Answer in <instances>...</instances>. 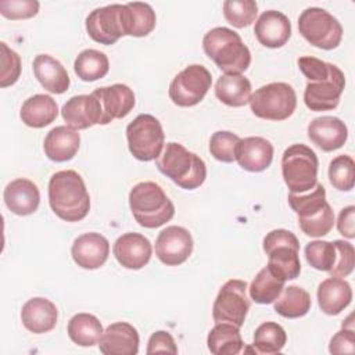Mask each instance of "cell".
<instances>
[{
  "label": "cell",
  "instance_id": "4",
  "mask_svg": "<svg viewBox=\"0 0 355 355\" xmlns=\"http://www.w3.org/2000/svg\"><path fill=\"white\" fill-rule=\"evenodd\" d=\"M288 204L298 216L302 233L311 237L326 236L334 225V212L326 201V190L320 183L306 193H290Z\"/></svg>",
  "mask_w": 355,
  "mask_h": 355
},
{
  "label": "cell",
  "instance_id": "18",
  "mask_svg": "<svg viewBox=\"0 0 355 355\" xmlns=\"http://www.w3.org/2000/svg\"><path fill=\"white\" fill-rule=\"evenodd\" d=\"M112 252L123 268L137 270L148 263L153 247L150 240L143 234L129 232L115 240Z\"/></svg>",
  "mask_w": 355,
  "mask_h": 355
},
{
  "label": "cell",
  "instance_id": "30",
  "mask_svg": "<svg viewBox=\"0 0 355 355\" xmlns=\"http://www.w3.org/2000/svg\"><path fill=\"white\" fill-rule=\"evenodd\" d=\"M207 345L209 352L214 355L240 354L244 347L240 327L227 322L216 323L208 333Z\"/></svg>",
  "mask_w": 355,
  "mask_h": 355
},
{
  "label": "cell",
  "instance_id": "12",
  "mask_svg": "<svg viewBox=\"0 0 355 355\" xmlns=\"http://www.w3.org/2000/svg\"><path fill=\"white\" fill-rule=\"evenodd\" d=\"M89 36L100 44H114L129 32V10L126 4H110L93 10L86 17Z\"/></svg>",
  "mask_w": 355,
  "mask_h": 355
},
{
  "label": "cell",
  "instance_id": "45",
  "mask_svg": "<svg viewBox=\"0 0 355 355\" xmlns=\"http://www.w3.org/2000/svg\"><path fill=\"white\" fill-rule=\"evenodd\" d=\"M329 351L330 354H354L355 352L354 327L351 326L349 329H347L343 324V329L331 337Z\"/></svg>",
  "mask_w": 355,
  "mask_h": 355
},
{
  "label": "cell",
  "instance_id": "41",
  "mask_svg": "<svg viewBox=\"0 0 355 355\" xmlns=\"http://www.w3.org/2000/svg\"><path fill=\"white\" fill-rule=\"evenodd\" d=\"M240 137L229 130H218L211 136L209 140V153L211 155L220 162H233L236 161V150L239 146Z\"/></svg>",
  "mask_w": 355,
  "mask_h": 355
},
{
  "label": "cell",
  "instance_id": "24",
  "mask_svg": "<svg viewBox=\"0 0 355 355\" xmlns=\"http://www.w3.org/2000/svg\"><path fill=\"white\" fill-rule=\"evenodd\" d=\"M3 198L6 207L12 214L26 216L37 209L40 202V191L32 180L18 178L6 186Z\"/></svg>",
  "mask_w": 355,
  "mask_h": 355
},
{
  "label": "cell",
  "instance_id": "10",
  "mask_svg": "<svg viewBox=\"0 0 355 355\" xmlns=\"http://www.w3.org/2000/svg\"><path fill=\"white\" fill-rule=\"evenodd\" d=\"M126 140L130 154L139 161L148 162L162 153L165 133L154 115L140 114L126 126Z\"/></svg>",
  "mask_w": 355,
  "mask_h": 355
},
{
  "label": "cell",
  "instance_id": "37",
  "mask_svg": "<svg viewBox=\"0 0 355 355\" xmlns=\"http://www.w3.org/2000/svg\"><path fill=\"white\" fill-rule=\"evenodd\" d=\"M129 10V32L128 36L143 37L153 32L157 24L155 11L147 3L133 1L128 3Z\"/></svg>",
  "mask_w": 355,
  "mask_h": 355
},
{
  "label": "cell",
  "instance_id": "40",
  "mask_svg": "<svg viewBox=\"0 0 355 355\" xmlns=\"http://www.w3.org/2000/svg\"><path fill=\"white\" fill-rule=\"evenodd\" d=\"M305 258L313 269L329 272L336 262V247L324 240L311 241L305 245Z\"/></svg>",
  "mask_w": 355,
  "mask_h": 355
},
{
  "label": "cell",
  "instance_id": "29",
  "mask_svg": "<svg viewBox=\"0 0 355 355\" xmlns=\"http://www.w3.org/2000/svg\"><path fill=\"white\" fill-rule=\"evenodd\" d=\"M58 105L49 94H35L26 98L21 107L19 116L29 128H44L55 121Z\"/></svg>",
  "mask_w": 355,
  "mask_h": 355
},
{
  "label": "cell",
  "instance_id": "23",
  "mask_svg": "<svg viewBox=\"0 0 355 355\" xmlns=\"http://www.w3.org/2000/svg\"><path fill=\"white\" fill-rule=\"evenodd\" d=\"M273 159V146L261 136L240 139L236 150V161L248 172H262L268 169Z\"/></svg>",
  "mask_w": 355,
  "mask_h": 355
},
{
  "label": "cell",
  "instance_id": "33",
  "mask_svg": "<svg viewBox=\"0 0 355 355\" xmlns=\"http://www.w3.org/2000/svg\"><path fill=\"white\" fill-rule=\"evenodd\" d=\"M312 301L306 290L298 286L284 287L280 295L275 300V311L288 319H297L305 316L311 309Z\"/></svg>",
  "mask_w": 355,
  "mask_h": 355
},
{
  "label": "cell",
  "instance_id": "15",
  "mask_svg": "<svg viewBox=\"0 0 355 355\" xmlns=\"http://www.w3.org/2000/svg\"><path fill=\"white\" fill-rule=\"evenodd\" d=\"M193 252V237L182 226H168L155 240V255L166 266H178Z\"/></svg>",
  "mask_w": 355,
  "mask_h": 355
},
{
  "label": "cell",
  "instance_id": "38",
  "mask_svg": "<svg viewBox=\"0 0 355 355\" xmlns=\"http://www.w3.org/2000/svg\"><path fill=\"white\" fill-rule=\"evenodd\" d=\"M329 180L340 191H349L355 184V162L349 155H338L329 165Z\"/></svg>",
  "mask_w": 355,
  "mask_h": 355
},
{
  "label": "cell",
  "instance_id": "25",
  "mask_svg": "<svg viewBox=\"0 0 355 355\" xmlns=\"http://www.w3.org/2000/svg\"><path fill=\"white\" fill-rule=\"evenodd\" d=\"M57 306L47 298L33 297L28 300L21 311V320L26 330L42 334L53 330L57 324Z\"/></svg>",
  "mask_w": 355,
  "mask_h": 355
},
{
  "label": "cell",
  "instance_id": "7",
  "mask_svg": "<svg viewBox=\"0 0 355 355\" xmlns=\"http://www.w3.org/2000/svg\"><path fill=\"white\" fill-rule=\"evenodd\" d=\"M263 251L268 255L266 266L273 275L284 282L300 276V241L293 232L286 229L270 230L263 237Z\"/></svg>",
  "mask_w": 355,
  "mask_h": 355
},
{
  "label": "cell",
  "instance_id": "16",
  "mask_svg": "<svg viewBox=\"0 0 355 355\" xmlns=\"http://www.w3.org/2000/svg\"><path fill=\"white\" fill-rule=\"evenodd\" d=\"M92 94L97 98L101 110L100 125H107L114 119L125 118L133 110L136 103L133 90L123 83L98 87L92 92Z\"/></svg>",
  "mask_w": 355,
  "mask_h": 355
},
{
  "label": "cell",
  "instance_id": "13",
  "mask_svg": "<svg viewBox=\"0 0 355 355\" xmlns=\"http://www.w3.org/2000/svg\"><path fill=\"white\" fill-rule=\"evenodd\" d=\"M211 85V72L200 64H191L172 79L169 98L178 107H193L205 97Z\"/></svg>",
  "mask_w": 355,
  "mask_h": 355
},
{
  "label": "cell",
  "instance_id": "43",
  "mask_svg": "<svg viewBox=\"0 0 355 355\" xmlns=\"http://www.w3.org/2000/svg\"><path fill=\"white\" fill-rule=\"evenodd\" d=\"M1 49V72H0V86L7 87L14 85L21 75V57L12 49H10L4 42L0 43Z\"/></svg>",
  "mask_w": 355,
  "mask_h": 355
},
{
  "label": "cell",
  "instance_id": "22",
  "mask_svg": "<svg viewBox=\"0 0 355 355\" xmlns=\"http://www.w3.org/2000/svg\"><path fill=\"white\" fill-rule=\"evenodd\" d=\"M61 115L67 125L76 130L87 129L101 122V110L97 98L92 93L71 97L62 105Z\"/></svg>",
  "mask_w": 355,
  "mask_h": 355
},
{
  "label": "cell",
  "instance_id": "1",
  "mask_svg": "<svg viewBox=\"0 0 355 355\" xmlns=\"http://www.w3.org/2000/svg\"><path fill=\"white\" fill-rule=\"evenodd\" d=\"M300 71L308 79L304 92V103L311 111H329L338 105L345 87L343 71L330 62L316 57L298 58Z\"/></svg>",
  "mask_w": 355,
  "mask_h": 355
},
{
  "label": "cell",
  "instance_id": "35",
  "mask_svg": "<svg viewBox=\"0 0 355 355\" xmlns=\"http://www.w3.org/2000/svg\"><path fill=\"white\" fill-rule=\"evenodd\" d=\"M284 280L270 272L268 266L261 269L248 287L250 298L257 304H272L284 288Z\"/></svg>",
  "mask_w": 355,
  "mask_h": 355
},
{
  "label": "cell",
  "instance_id": "19",
  "mask_svg": "<svg viewBox=\"0 0 355 355\" xmlns=\"http://www.w3.org/2000/svg\"><path fill=\"white\" fill-rule=\"evenodd\" d=\"M308 137L320 150L329 153L344 146L348 139V129L340 118L324 115L309 122Z\"/></svg>",
  "mask_w": 355,
  "mask_h": 355
},
{
  "label": "cell",
  "instance_id": "5",
  "mask_svg": "<svg viewBox=\"0 0 355 355\" xmlns=\"http://www.w3.org/2000/svg\"><path fill=\"white\" fill-rule=\"evenodd\" d=\"M157 168L162 175L184 190L200 187L207 178L204 159L176 141L166 143L157 158Z\"/></svg>",
  "mask_w": 355,
  "mask_h": 355
},
{
  "label": "cell",
  "instance_id": "36",
  "mask_svg": "<svg viewBox=\"0 0 355 355\" xmlns=\"http://www.w3.org/2000/svg\"><path fill=\"white\" fill-rule=\"evenodd\" d=\"M287 341L284 329L276 322H265L254 331L252 347L255 354H277L283 349Z\"/></svg>",
  "mask_w": 355,
  "mask_h": 355
},
{
  "label": "cell",
  "instance_id": "6",
  "mask_svg": "<svg viewBox=\"0 0 355 355\" xmlns=\"http://www.w3.org/2000/svg\"><path fill=\"white\" fill-rule=\"evenodd\" d=\"M129 207L136 222L147 229H155L169 222L175 205L155 182H140L129 191Z\"/></svg>",
  "mask_w": 355,
  "mask_h": 355
},
{
  "label": "cell",
  "instance_id": "8",
  "mask_svg": "<svg viewBox=\"0 0 355 355\" xmlns=\"http://www.w3.org/2000/svg\"><path fill=\"white\" fill-rule=\"evenodd\" d=\"M319 161L315 151L305 144H293L282 155L283 180L290 193H306L318 183Z\"/></svg>",
  "mask_w": 355,
  "mask_h": 355
},
{
  "label": "cell",
  "instance_id": "34",
  "mask_svg": "<svg viewBox=\"0 0 355 355\" xmlns=\"http://www.w3.org/2000/svg\"><path fill=\"white\" fill-rule=\"evenodd\" d=\"M73 71L79 79L85 82H94L108 73L110 61L103 51L86 49L80 51L75 58Z\"/></svg>",
  "mask_w": 355,
  "mask_h": 355
},
{
  "label": "cell",
  "instance_id": "21",
  "mask_svg": "<svg viewBox=\"0 0 355 355\" xmlns=\"http://www.w3.org/2000/svg\"><path fill=\"white\" fill-rule=\"evenodd\" d=\"M139 333L128 322L111 323L98 341L104 355H136L139 352Z\"/></svg>",
  "mask_w": 355,
  "mask_h": 355
},
{
  "label": "cell",
  "instance_id": "14",
  "mask_svg": "<svg viewBox=\"0 0 355 355\" xmlns=\"http://www.w3.org/2000/svg\"><path fill=\"white\" fill-rule=\"evenodd\" d=\"M247 288V282L240 279H230L220 287L212 306V318L215 323L227 322L237 327L244 324L250 309Z\"/></svg>",
  "mask_w": 355,
  "mask_h": 355
},
{
  "label": "cell",
  "instance_id": "32",
  "mask_svg": "<svg viewBox=\"0 0 355 355\" xmlns=\"http://www.w3.org/2000/svg\"><path fill=\"white\" fill-rule=\"evenodd\" d=\"M69 338L80 347H93L98 344L103 336L101 322L92 313H76L73 315L67 327Z\"/></svg>",
  "mask_w": 355,
  "mask_h": 355
},
{
  "label": "cell",
  "instance_id": "47",
  "mask_svg": "<svg viewBox=\"0 0 355 355\" xmlns=\"http://www.w3.org/2000/svg\"><path fill=\"white\" fill-rule=\"evenodd\" d=\"M354 214H355V207L348 205V207H345L340 211V215H338V219H337V229L347 239H354L355 237Z\"/></svg>",
  "mask_w": 355,
  "mask_h": 355
},
{
  "label": "cell",
  "instance_id": "3",
  "mask_svg": "<svg viewBox=\"0 0 355 355\" xmlns=\"http://www.w3.org/2000/svg\"><path fill=\"white\" fill-rule=\"evenodd\" d=\"M204 53L225 75H241L251 64L250 49L240 35L226 26H216L202 37Z\"/></svg>",
  "mask_w": 355,
  "mask_h": 355
},
{
  "label": "cell",
  "instance_id": "20",
  "mask_svg": "<svg viewBox=\"0 0 355 355\" xmlns=\"http://www.w3.org/2000/svg\"><path fill=\"white\" fill-rule=\"evenodd\" d=\"M257 40L269 49H279L284 46L291 36V22L280 11H263L254 26Z\"/></svg>",
  "mask_w": 355,
  "mask_h": 355
},
{
  "label": "cell",
  "instance_id": "31",
  "mask_svg": "<svg viewBox=\"0 0 355 355\" xmlns=\"http://www.w3.org/2000/svg\"><path fill=\"white\" fill-rule=\"evenodd\" d=\"M251 94V83L243 75H222L215 83V96L229 107L248 104Z\"/></svg>",
  "mask_w": 355,
  "mask_h": 355
},
{
  "label": "cell",
  "instance_id": "27",
  "mask_svg": "<svg viewBox=\"0 0 355 355\" xmlns=\"http://www.w3.org/2000/svg\"><path fill=\"white\" fill-rule=\"evenodd\" d=\"M318 304L326 315H338L352 301V288L341 277L324 279L318 287Z\"/></svg>",
  "mask_w": 355,
  "mask_h": 355
},
{
  "label": "cell",
  "instance_id": "26",
  "mask_svg": "<svg viewBox=\"0 0 355 355\" xmlns=\"http://www.w3.org/2000/svg\"><path fill=\"white\" fill-rule=\"evenodd\" d=\"M80 144V136L71 126H55L44 137L43 150L49 159L54 162H65L72 159Z\"/></svg>",
  "mask_w": 355,
  "mask_h": 355
},
{
  "label": "cell",
  "instance_id": "46",
  "mask_svg": "<svg viewBox=\"0 0 355 355\" xmlns=\"http://www.w3.org/2000/svg\"><path fill=\"white\" fill-rule=\"evenodd\" d=\"M146 352L148 355L155 354V352H168V354L175 355V354H178V347H176L173 337L168 331L158 330L150 336Z\"/></svg>",
  "mask_w": 355,
  "mask_h": 355
},
{
  "label": "cell",
  "instance_id": "44",
  "mask_svg": "<svg viewBox=\"0 0 355 355\" xmlns=\"http://www.w3.org/2000/svg\"><path fill=\"white\" fill-rule=\"evenodd\" d=\"M39 11V1L36 0H1L0 12L8 19L32 18Z\"/></svg>",
  "mask_w": 355,
  "mask_h": 355
},
{
  "label": "cell",
  "instance_id": "11",
  "mask_svg": "<svg viewBox=\"0 0 355 355\" xmlns=\"http://www.w3.org/2000/svg\"><path fill=\"white\" fill-rule=\"evenodd\" d=\"M301 36L315 47L336 49L343 39V26L336 17L319 7H308L298 17Z\"/></svg>",
  "mask_w": 355,
  "mask_h": 355
},
{
  "label": "cell",
  "instance_id": "9",
  "mask_svg": "<svg viewBox=\"0 0 355 355\" xmlns=\"http://www.w3.org/2000/svg\"><path fill=\"white\" fill-rule=\"evenodd\" d=\"M250 107L252 114L261 119L284 121L295 111L297 96L288 83L273 82L251 94Z\"/></svg>",
  "mask_w": 355,
  "mask_h": 355
},
{
  "label": "cell",
  "instance_id": "28",
  "mask_svg": "<svg viewBox=\"0 0 355 355\" xmlns=\"http://www.w3.org/2000/svg\"><path fill=\"white\" fill-rule=\"evenodd\" d=\"M33 73L39 83L50 93L62 94L69 87V76L64 65L49 54H39L33 60Z\"/></svg>",
  "mask_w": 355,
  "mask_h": 355
},
{
  "label": "cell",
  "instance_id": "2",
  "mask_svg": "<svg viewBox=\"0 0 355 355\" xmlns=\"http://www.w3.org/2000/svg\"><path fill=\"white\" fill-rule=\"evenodd\" d=\"M49 204L62 220L78 222L90 209V196L82 176L72 169L60 171L49 180Z\"/></svg>",
  "mask_w": 355,
  "mask_h": 355
},
{
  "label": "cell",
  "instance_id": "39",
  "mask_svg": "<svg viewBox=\"0 0 355 355\" xmlns=\"http://www.w3.org/2000/svg\"><path fill=\"white\" fill-rule=\"evenodd\" d=\"M258 14V4L254 0H226L223 3V15L234 28L251 25Z\"/></svg>",
  "mask_w": 355,
  "mask_h": 355
},
{
  "label": "cell",
  "instance_id": "17",
  "mask_svg": "<svg viewBox=\"0 0 355 355\" xmlns=\"http://www.w3.org/2000/svg\"><path fill=\"white\" fill-rule=\"evenodd\" d=\"M71 255L78 266L90 270L98 269L108 259L110 243L100 233H83L73 240Z\"/></svg>",
  "mask_w": 355,
  "mask_h": 355
},
{
  "label": "cell",
  "instance_id": "42",
  "mask_svg": "<svg viewBox=\"0 0 355 355\" xmlns=\"http://www.w3.org/2000/svg\"><path fill=\"white\" fill-rule=\"evenodd\" d=\"M336 262L329 270L331 277H347L352 273L355 266V250L354 245L344 240H334Z\"/></svg>",
  "mask_w": 355,
  "mask_h": 355
}]
</instances>
